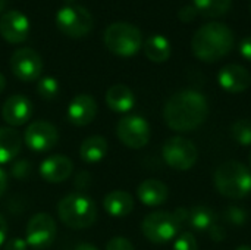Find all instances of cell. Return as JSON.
<instances>
[{"label": "cell", "instance_id": "obj_2", "mask_svg": "<svg viewBox=\"0 0 251 250\" xmlns=\"http://www.w3.org/2000/svg\"><path fill=\"white\" fill-rule=\"evenodd\" d=\"M235 38L231 28L221 22H209L197 29L191 49L203 62H216L225 57L234 47Z\"/></svg>", "mask_w": 251, "mask_h": 250}, {"label": "cell", "instance_id": "obj_7", "mask_svg": "<svg viewBox=\"0 0 251 250\" xmlns=\"http://www.w3.org/2000/svg\"><path fill=\"white\" fill-rule=\"evenodd\" d=\"M179 228L181 225L176 221L175 215L165 211L149 214L141 224V231L144 237L153 243L171 242L178 234Z\"/></svg>", "mask_w": 251, "mask_h": 250}, {"label": "cell", "instance_id": "obj_33", "mask_svg": "<svg viewBox=\"0 0 251 250\" xmlns=\"http://www.w3.org/2000/svg\"><path fill=\"white\" fill-rule=\"evenodd\" d=\"M228 218L232 221V222H235V224H243L244 222V212L241 211V209H237V208H231L229 211H228Z\"/></svg>", "mask_w": 251, "mask_h": 250}, {"label": "cell", "instance_id": "obj_3", "mask_svg": "<svg viewBox=\"0 0 251 250\" xmlns=\"http://www.w3.org/2000/svg\"><path fill=\"white\" fill-rule=\"evenodd\" d=\"M57 215L66 227L82 230L96 222L97 206L87 194L71 193L57 203Z\"/></svg>", "mask_w": 251, "mask_h": 250}, {"label": "cell", "instance_id": "obj_21", "mask_svg": "<svg viewBox=\"0 0 251 250\" xmlns=\"http://www.w3.org/2000/svg\"><path fill=\"white\" fill-rule=\"evenodd\" d=\"M22 147L21 134L12 127L0 128V164H9L18 156Z\"/></svg>", "mask_w": 251, "mask_h": 250}, {"label": "cell", "instance_id": "obj_38", "mask_svg": "<svg viewBox=\"0 0 251 250\" xmlns=\"http://www.w3.org/2000/svg\"><path fill=\"white\" fill-rule=\"evenodd\" d=\"M4 6H6V0H0V12L4 9Z\"/></svg>", "mask_w": 251, "mask_h": 250}, {"label": "cell", "instance_id": "obj_17", "mask_svg": "<svg viewBox=\"0 0 251 250\" xmlns=\"http://www.w3.org/2000/svg\"><path fill=\"white\" fill-rule=\"evenodd\" d=\"M74 169V164L63 155H53L44 159L40 165V175L49 183L66 181Z\"/></svg>", "mask_w": 251, "mask_h": 250}, {"label": "cell", "instance_id": "obj_23", "mask_svg": "<svg viewBox=\"0 0 251 250\" xmlns=\"http://www.w3.org/2000/svg\"><path fill=\"white\" fill-rule=\"evenodd\" d=\"M171 43L163 35H151L144 43V53L146 56L156 63H162L169 59L171 56Z\"/></svg>", "mask_w": 251, "mask_h": 250}, {"label": "cell", "instance_id": "obj_16", "mask_svg": "<svg viewBox=\"0 0 251 250\" xmlns=\"http://www.w3.org/2000/svg\"><path fill=\"white\" fill-rule=\"evenodd\" d=\"M97 115V103L90 94L75 96L68 106V119L76 127H85L94 121Z\"/></svg>", "mask_w": 251, "mask_h": 250}, {"label": "cell", "instance_id": "obj_30", "mask_svg": "<svg viewBox=\"0 0 251 250\" xmlns=\"http://www.w3.org/2000/svg\"><path fill=\"white\" fill-rule=\"evenodd\" d=\"M196 15H197V10H196V7H194V6H184V7L178 12L179 19H181V21H184V22H190V21H193V19L196 18Z\"/></svg>", "mask_w": 251, "mask_h": 250}, {"label": "cell", "instance_id": "obj_13", "mask_svg": "<svg viewBox=\"0 0 251 250\" xmlns=\"http://www.w3.org/2000/svg\"><path fill=\"white\" fill-rule=\"evenodd\" d=\"M29 32V21L19 10H9L0 18V35L12 44L26 40Z\"/></svg>", "mask_w": 251, "mask_h": 250}, {"label": "cell", "instance_id": "obj_26", "mask_svg": "<svg viewBox=\"0 0 251 250\" xmlns=\"http://www.w3.org/2000/svg\"><path fill=\"white\" fill-rule=\"evenodd\" d=\"M37 93L43 100H53L59 94V83L54 77H43L37 83Z\"/></svg>", "mask_w": 251, "mask_h": 250}, {"label": "cell", "instance_id": "obj_4", "mask_svg": "<svg viewBox=\"0 0 251 250\" xmlns=\"http://www.w3.org/2000/svg\"><path fill=\"white\" fill-rule=\"evenodd\" d=\"M218 192L228 199H241L251 192V172L237 161H228L218 167L215 172Z\"/></svg>", "mask_w": 251, "mask_h": 250}, {"label": "cell", "instance_id": "obj_27", "mask_svg": "<svg viewBox=\"0 0 251 250\" xmlns=\"http://www.w3.org/2000/svg\"><path fill=\"white\" fill-rule=\"evenodd\" d=\"M231 134L234 140L243 146L251 144V121L250 119H238L231 127Z\"/></svg>", "mask_w": 251, "mask_h": 250}, {"label": "cell", "instance_id": "obj_28", "mask_svg": "<svg viewBox=\"0 0 251 250\" xmlns=\"http://www.w3.org/2000/svg\"><path fill=\"white\" fill-rule=\"evenodd\" d=\"M174 250H197V240L191 233H182L174 243Z\"/></svg>", "mask_w": 251, "mask_h": 250}, {"label": "cell", "instance_id": "obj_6", "mask_svg": "<svg viewBox=\"0 0 251 250\" xmlns=\"http://www.w3.org/2000/svg\"><path fill=\"white\" fill-rule=\"evenodd\" d=\"M56 25L65 35L79 38L91 31L93 16L84 6L65 4L56 13Z\"/></svg>", "mask_w": 251, "mask_h": 250}, {"label": "cell", "instance_id": "obj_37", "mask_svg": "<svg viewBox=\"0 0 251 250\" xmlns=\"http://www.w3.org/2000/svg\"><path fill=\"white\" fill-rule=\"evenodd\" d=\"M4 87H6V80H4V77H3V75L0 74V94L3 93Z\"/></svg>", "mask_w": 251, "mask_h": 250}, {"label": "cell", "instance_id": "obj_40", "mask_svg": "<svg viewBox=\"0 0 251 250\" xmlns=\"http://www.w3.org/2000/svg\"><path fill=\"white\" fill-rule=\"evenodd\" d=\"M63 1H65L66 4H72V3H74L75 0H63Z\"/></svg>", "mask_w": 251, "mask_h": 250}, {"label": "cell", "instance_id": "obj_34", "mask_svg": "<svg viewBox=\"0 0 251 250\" xmlns=\"http://www.w3.org/2000/svg\"><path fill=\"white\" fill-rule=\"evenodd\" d=\"M6 237H7V222H6L4 217L0 215V246L4 243Z\"/></svg>", "mask_w": 251, "mask_h": 250}, {"label": "cell", "instance_id": "obj_14", "mask_svg": "<svg viewBox=\"0 0 251 250\" xmlns=\"http://www.w3.org/2000/svg\"><path fill=\"white\" fill-rule=\"evenodd\" d=\"M32 103L22 94H13L6 99L1 108V116L10 127H21L32 116Z\"/></svg>", "mask_w": 251, "mask_h": 250}, {"label": "cell", "instance_id": "obj_31", "mask_svg": "<svg viewBox=\"0 0 251 250\" xmlns=\"http://www.w3.org/2000/svg\"><path fill=\"white\" fill-rule=\"evenodd\" d=\"M26 242L22 239H9L4 245V250H26Z\"/></svg>", "mask_w": 251, "mask_h": 250}, {"label": "cell", "instance_id": "obj_18", "mask_svg": "<svg viewBox=\"0 0 251 250\" xmlns=\"http://www.w3.org/2000/svg\"><path fill=\"white\" fill-rule=\"evenodd\" d=\"M138 199L147 206H159L168 200L169 190L168 186L159 180L149 178L143 181L137 189Z\"/></svg>", "mask_w": 251, "mask_h": 250}, {"label": "cell", "instance_id": "obj_32", "mask_svg": "<svg viewBox=\"0 0 251 250\" xmlns=\"http://www.w3.org/2000/svg\"><path fill=\"white\" fill-rule=\"evenodd\" d=\"M240 53L243 55L244 59H247L251 62V35L246 37L241 43H240Z\"/></svg>", "mask_w": 251, "mask_h": 250}, {"label": "cell", "instance_id": "obj_15", "mask_svg": "<svg viewBox=\"0 0 251 250\" xmlns=\"http://www.w3.org/2000/svg\"><path fill=\"white\" fill-rule=\"evenodd\" d=\"M218 83L219 85L228 93H241L246 91L251 85L250 72L237 63H231L224 66L218 72Z\"/></svg>", "mask_w": 251, "mask_h": 250}, {"label": "cell", "instance_id": "obj_1", "mask_svg": "<svg viewBox=\"0 0 251 250\" xmlns=\"http://www.w3.org/2000/svg\"><path fill=\"white\" fill-rule=\"evenodd\" d=\"M209 106L206 97L194 90H182L169 97L163 109L168 127L175 131H193L207 118Z\"/></svg>", "mask_w": 251, "mask_h": 250}, {"label": "cell", "instance_id": "obj_10", "mask_svg": "<svg viewBox=\"0 0 251 250\" xmlns=\"http://www.w3.org/2000/svg\"><path fill=\"white\" fill-rule=\"evenodd\" d=\"M116 136L126 147L141 149L150 140V125L138 115L124 116L116 125Z\"/></svg>", "mask_w": 251, "mask_h": 250}, {"label": "cell", "instance_id": "obj_12", "mask_svg": "<svg viewBox=\"0 0 251 250\" xmlns=\"http://www.w3.org/2000/svg\"><path fill=\"white\" fill-rule=\"evenodd\" d=\"M24 140L28 149H31L32 152L44 153L51 150L57 144L59 133L53 124L47 121H35L28 125Z\"/></svg>", "mask_w": 251, "mask_h": 250}, {"label": "cell", "instance_id": "obj_24", "mask_svg": "<svg viewBox=\"0 0 251 250\" xmlns=\"http://www.w3.org/2000/svg\"><path fill=\"white\" fill-rule=\"evenodd\" d=\"M231 1L232 0H193L196 10L207 18L225 15L231 7Z\"/></svg>", "mask_w": 251, "mask_h": 250}, {"label": "cell", "instance_id": "obj_41", "mask_svg": "<svg viewBox=\"0 0 251 250\" xmlns=\"http://www.w3.org/2000/svg\"><path fill=\"white\" fill-rule=\"evenodd\" d=\"M249 164H250V168H251V152H250V156H249Z\"/></svg>", "mask_w": 251, "mask_h": 250}, {"label": "cell", "instance_id": "obj_19", "mask_svg": "<svg viewBox=\"0 0 251 250\" xmlns=\"http://www.w3.org/2000/svg\"><path fill=\"white\" fill-rule=\"evenodd\" d=\"M106 103L110 111L118 113L129 112L135 105V96L125 84H115L106 91Z\"/></svg>", "mask_w": 251, "mask_h": 250}, {"label": "cell", "instance_id": "obj_5", "mask_svg": "<svg viewBox=\"0 0 251 250\" xmlns=\"http://www.w3.org/2000/svg\"><path fill=\"white\" fill-rule=\"evenodd\" d=\"M104 46L116 56L129 57L138 53L143 44L141 31L128 22H113L103 34Z\"/></svg>", "mask_w": 251, "mask_h": 250}, {"label": "cell", "instance_id": "obj_25", "mask_svg": "<svg viewBox=\"0 0 251 250\" xmlns=\"http://www.w3.org/2000/svg\"><path fill=\"white\" fill-rule=\"evenodd\" d=\"M188 224L196 230H210L215 225V212L207 206H196L190 211Z\"/></svg>", "mask_w": 251, "mask_h": 250}, {"label": "cell", "instance_id": "obj_29", "mask_svg": "<svg viewBox=\"0 0 251 250\" xmlns=\"http://www.w3.org/2000/svg\"><path fill=\"white\" fill-rule=\"evenodd\" d=\"M106 250H134V246L125 237H113L112 240H109Z\"/></svg>", "mask_w": 251, "mask_h": 250}, {"label": "cell", "instance_id": "obj_9", "mask_svg": "<svg viewBox=\"0 0 251 250\" xmlns=\"http://www.w3.org/2000/svg\"><path fill=\"white\" fill-rule=\"evenodd\" d=\"M56 233V221L49 214L40 212L29 218L25 230V242L32 249L44 250L53 245Z\"/></svg>", "mask_w": 251, "mask_h": 250}, {"label": "cell", "instance_id": "obj_20", "mask_svg": "<svg viewBox=\"0 0 251 250\" xmlns=\"http://www.w3.org/2000/svg\"><path fill=\"white\" fill-rule=\"evenodd\" d=\"M103 206L110 217L122 218L129 215L131 211L134 209V199L128 192L113 190L106 194L103 200Z\"/></svg>", "mask_w": 251, "mask_h": 250}, {"label": "cell", "instance_id": "obj_8", "mask_svg": "<svg viewBox=\"0 0 251 250\" xmlns=\"http://www.w3.org/2000/svg\"><path fill=\"white\" fill-rule=\"evenodd\" d=\"M162 155L171 168L176 171H187L193 168L197 161V147L188 139L171 137L163 144Z\"/></svg>", "mask_w": 251, "mask_h": 250}, {"label": "cell", "instance_id": "obj_36", "mask_svg": "<svg viewBox=\"0 0 251 250\" xmlns=\"http://www.w3.org/2000/svg\"><path fill=\"white\" fill-rule=\"evenodd\" d=\"M75 250H97V248L93 246V245H90V243H82V245H79Z\"/></svg>", "mask_w": 251, "mask_h": 250}, {"label": "cell", "instance_id": "obj_35", "mask_svg": "<svg viewBox=\"0 0 251 250\" xmlns=\"http://www.w3.org/2000/svg\"><path fill=\"white\" fill-rule=\"evenodd\" d=\"M6 189H7V175H6V172L0 168V197L4 194Z\"/></svg>", "mask_w": 251, "mask_h": 250}, {"label": "cell", "instance_id": "obj_11", "mask_svg": "<svg viewBox=\"0 0 251 250\" xmlns=\"http://www.w3.org/2000/svg\"><path fill=\"white\" fill-rule=\"evenodd\" d=\"M10 69L18 80L31 83L40 78L43 72V60L35 50L22 47L13 52L10 57Z\"/></svg>", "mask_w": 251, "mask_h": 250}, {"label": "cell", "instance_id": "obj_39", "mask_svg": "<svg viewBox=\"0 0 251 250\" xmlns=\"http://www.w3.org/2000/svg\"><path fill=\"white\" fill-rule=\"evenodd\" d=\"M237 250H251L250 246H240Z\"/></svg>", "mask_w": 251, "mask_h": 250}, {"label": "cell", "instance_id": "obj_22", "mask_svg": "<svg viewBox=\"0 0 251 250\" xmlns=\"http://www.w3.org/2000/svg\"><path fill=\"white\" fill-rule=\"evenodd\" d=\"M107 153V140L101 136H91L79 146V158L87 164L101 161Z\"/></svg>", "mask_w": 251, "mask_h": 250}]
</instances>
